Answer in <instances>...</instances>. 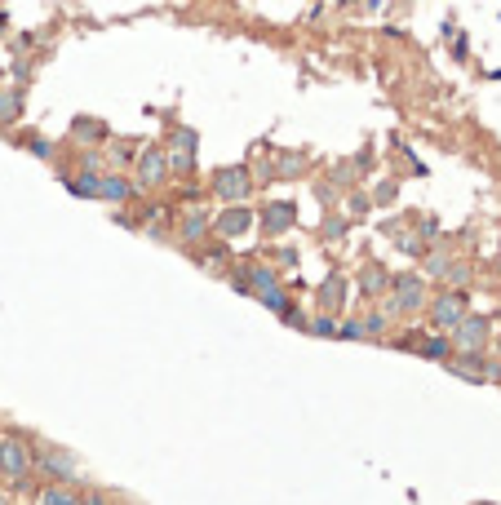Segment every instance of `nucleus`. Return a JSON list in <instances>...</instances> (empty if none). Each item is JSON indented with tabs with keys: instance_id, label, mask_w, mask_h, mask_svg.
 Instances as JSON below:
<instances>
[{
	"instance_id": "nucleus-1",
	"label": "nucleus",
	"mask_w": 501,
	"mask_h": 505,
	"mask_svg": "<svg viewBox=\"0 0 501 505\" xmlns=\"http://www.w3.org/2000/svg\"><path fill=\"white\" fill-rule=\"evenodd\" d=\"M31 470H36V452L27 448V439H18V434H0V479L23 483Z\"/></svg>"
},
{
	"instance_id": "nucleus-2",
	"label": "nucleus",
	"mask_w": 501,
	"mask_h": 505,
	"mask_svg": "<svg viewBox=\"0 0 501 505\" xmlns=\"http://www.w3.org/2000/svg\"><path fill=\"white\" fill-rule=\"evenodd\" d=\"M391 306L395 315H417L426 306V279L417 275V271H404V275H391Z\"/></svg>"
},
{
	"instance_id": "nucleus-3",
	"label": "nucleus",
	"mask_w": 501,
	"mask_h": 505,
	"mask_svg": "<svg viewBox=\"0 0 501 505\" xmlns=\"http://www.w3.org/2000/svg\"><path fill=\"white\" fill-rule=\"evenodd\" d=\"M213 195L222 199V204H244L248 195H253V173H248L244 164H226L213 173Z\"/></svg>"
},
{
	"instance_id": "nucleus-4",
	"label": "nucleus",
	"mask_w": 501,
	"mask_h": 505,
	"mask_svg": "<svg viewBox=\"0 0 501 505\" xmlns=\"http://www.w3.org/2000/svg\"><path fill=\"white\" fill-rule=\"evenodd\" d=\"M169 178V160H164L160 146H146L138 160H133V191H156L160 182Z\"/></svg>"
},
{
	"instance_id": "nucleus-5",
	"label": "nucleus",
	"mask_w": 501,
	"mask_h": 505,
	"mask_svg": "<svg viewBox=\"0 0 501 505\" xmlns=\"http://www.w3.org/2000/svg\"><path fill=\"white\" fill-rule=\"evenodd\" d=\"M453 332V346L461 350V355H475V350H483L488 346V337H493V324L483 315H466L457 328H448Z\"/></svg>"
},
{
	"instance_id": "nucleus-6",
	"label": "nucleus",
	"mask_w": 501,
	"mask_h": 505,
	"mask_svg": "<svg viewBox=\"0 0 501 505\" xmlns=\"http://www.w3.org/2000/svg\"><path fill=\"white\" fill-rule=\"evenodd\" d=\"M461 319H466V293L461 289H448V293H439L435 301H430V324H435V328H457L461 324Z\"/></svg>"
},
{
	"instance_id": "nucleus-7",
	"label": "nucleus",
	"mask_w": 501,
	"mask_h": 505,
	"mask_svg": "<svg viewBox=\"0 0 501 505\" xmlns=\"http://www.w3.org/2000/svg\"><path fill=\"white\" fill-rule=\"evenodd\" d=\"M36 465L45 470L49 479H58V483H76V475H80L76 457H71V452H62V448H40L36 452Z\"/></svg>"
},
{
	"instance_id": "nucleus-8",
	"label": "nucleus",
	"mask_w": 501,
	"mask_h": 505,
	"mask_svg": "<svg viewBox=\"0 0 501 505\" xmlns=\"http://www.w3.org/2000/svg\"><path fill=\"white\" fill-rule=\"evenodd\" d=\"M195 129H178L173 133V146L164 151V160H169V173H191L195 168Z\"/></svg>"
},
{
	"instance_id": "nucleus-9",
	"label": "nucleus",
	"mask_w": 501,
	"mask_h": 505,
	"mask_svg": "<svg viewBox=\"0 0 501 505\" xmlns=\"http://www.w3.org/2000/svg\"><path fill=\"white\" fill-rule=\"evenodd\" d=\"M209 226L218 231L222 240H240V235H248V231H253V213H248L244 204H231V209H222L218 217H213Z\"/></svg>"
},
{
	"instance_id": "nucleus-10",
	"label": "nucleus",
	"mask_w": 501,
	"mask_h": 505,
	"mask_svg": "<svg viewBox=\"0 0 501 505\" xmlns=\"http://www.w3.org/2000/svg\"><path fill=\"white\" fill-rule=\"evenodd\" d=\"M448 368H453L457 377H471V381H501V368L488 364L479 350H475V355H461V359H448Z\"/></svg>"
},
{
	"instance_id": "nucleus-11",
	"label": "nucleus",
	"mask_w": 501,
	"mask_h": 505,
	"mask_svg": "<svg viewBox=\"0 0 501 505\" xmlns=\"http://www.w3.org/2000/svg\"><path fill=\"white\" fill-rule=\"evenodd\" d=\"M293 217H297V209L289 204V199H271V204L262 209V231L266 235H284L293 226Z\"/></svg>"
},
{
	"instance_id": "nucleus-12",
	"label": "nucleus",
	"mask_w": 501,
	"mask_h": 505,
	"mask_svg": "<svg viewBox=\"0 0 501 505\" xmlns=\"http://www.w3.org/2000/svg\"><path fill=\"white\" fill-rule=\"evenodd\" d=\"M133 195V182H125L120 173H103L98 178V199H107V204H125Z\"/></svg>"
},
{
	"instance_id": "nucleus-13",
	"label": "nucleus",
	"mask_w": 501,
	"mask_h": 505,
	"mask_svg": "<svg viewBox=\"0 0 501 505\" xmlns=\"http://www.w3.org/2000/svg\"><path fill=\"white\" fill-rule=\"evenodd\" d=\"M320 306H324V315H333V310H342L346 306V279L333 271L324 284H320Z\"/></svg>"
},
{
	"instance_id": "nucleus-14",
	"label": "nucleus",
	"mask_w": 501,
	"mask_h": 505,
	"mask_svg": "<svg viewBox=\"0 0 501 505\" xmlns=\"http://www.w3.org/2000/svg\"><path fill=\"white\" fill-rule=\"evenodd\" d=\"M391 289V275H386V266H364V271H359V297H381V293H386Z\"/></svg>"
},
{
	"instance_id": "nucleus-15",
	"label": "nucleus",
	"mask_w": 501,
	"mask_h": 505,
	"mask_svg": "<svg viewBox=\"0 0 501 505\" xmlns=\"http://www.w3.org/2000/svg\"><path fill=\"white\" fill-rule=\"evenodd\" d=\"M209 231H213V226H209V217H205V213H187V217H178V240H182V244H200Z\"/></svg>"
},
{
	"instance_id": "nucleus-16",
	"label": "nucleus",
	"mask_w": 501,
	"mask_h": 505,
	"mask_svg": "<svg viewBox=\"0 0 501 505\" xmlns=\"http://www.w3.org/2000/svg\"><path fill=\"white\" fill-rule=\"evenodd\" d=\"M71 138H80V142H103V138H107V124H103V120H93V115H76Z\"/></svg>"
},
{
	"instance_id": "nucleus-17",
	"label": "nucleus",
	"mask_w": 501,
	"mask_h": 505,
	"mask_svg": "<svg viewBox=\"0 0 501 505\" xmlns=\"http://www.w3.org/2000/svg\"><path fill=\"white\" fill-rule=\"evenodd\" d=\"M40 505H80V497L71 492V483H49L40 492Z\"/></svg>"
},
{
	"instance_id": "nucleus-18",
	"label": "nucleus",
	"mask_w": 501,
	"mask_h": 505,
	"mask_svg": "<svg viewBox=\"0 0 501 505\" xmlns=\"http://www.w3.org/2000/svg\"><path fill=\"white\" fill-rule=\"evenodd\" d=\"M18 115H23V93L5 89V93H0V124H13Z\"/></svg>"
},
{
	"instance_id": "nucleus-19",
	"label": "nucleus",
	"mask_w": 501,
	"mask_h": 505,
	"mask_svg": "<svg viewBox=\"0 0 501 505\" xmlns=\"http://www.w3.org/2000/svg\"><path fill=\"white\" fill-rule=\"evenodd\" d=\"M417 350H422L426 359H439V364L453 359V342H448V337H426V342L417 346Z\"/></svg>"
},
{
	"instance_id": "nucleus-20",
	"label": "nucleus",
	"mask_w": 501,
	"mask_h": 505,
	"mask_svg": "<svg viewBox=\"0 0 501 505\" xmlns=\"http://www.w3.org/2000/svg\"><path fill=\"white\" fill-rule=\"evenodd\" d=\"M386 324H391V315H386V310L369 315V319H364V337H381V332H386Z\"/></svg>"
},
{
	"instance_id": "nucleus-21",
	"label": "nucleus",
	"mask_w": 501,
	"mask_h": 505,
	"mask_svg": "<svg viewBox=\"0 0 501 505\" xmlns=\"http://www.w3.org/2000/svg\"><path fill=\"white\" fill-rule=\"evenodd\" d=\"M306 332H315V337H333L338 332V324H333V315H320V319H311V328Z\"/></svg>"
},
{
	"instance_id": "nucleus-22",
	"label": "nucleus",
	"mask_w": 501,
	"mask_h": 505,
	"mask_svg": "<svg viewBox=\"0 0 501 505\" xmlns=\"http://www.w3.org/2000/svg\"><path fill=\"white\" fill-rule=\"evenodd\" d=\"M448 284H453V289H457V284H466V275H471V266H466V262H448Z\"/></svg>"
},
{
	"instance_id": "nucleus-23",
	"label": "nucleus",
	"mask_w": 501,
	"mask_h": 505,
	"mask_svg": "<svg viewBox=\"0 0 501 505\" xmlns=\"http://www.w3.org/2000/svg\"><path fill=\"white\" fill-rule=\"evenodd\" d=\"M27 151L40 156V160H49V156H54V142H49V138H27Z\"/></svg>"
},
{
	"instance_id": "nucleus-24",
	"label": "nucleus",
	"mask_w": 501,
	"mask_h": 505,
	"mask_svg": "<svg viewBox=\"0 0 501 505\" xmlns=\"http://www.w3.org/2000/svg\"><path fill=\"white\" fill-rule=\"evenodd\" d=\"M320 235H324V240H342V235H346V217H328V226Z\"/></svg>"
},
{
	"instance_id": "nucleus-25",
	"label": "nucleus",
	"mask_w": 501,
	"mask_h": 505,
	"mask_svg": "<svg viewBox=\"0 0 501 505\" xmlns=\"http://www.w3.org/2000/svg\"><path fill=\"white\" fill-rule=\"evenodd\" d=\"M280 319H284L289 328H306V315L297 310V306H284V310H280Z\"/></svg>"
},
{
	"instance_id": "nucleus-26",
	"label": "nucleus",
	"mask_w": 501,
	"mask_h": 505,
	"mask_svg": "<svg viewBox=\"0 0 501 505\" xmlns=\"http://www.w3.org/2000/svg\"><path fill=\"white\" fill-rule=\"evenodd\" d=\"M333 337H346V342H359V337H364V324H355V319H350V324H342V328L333 332Z\"/></svg>"
},
{
	"instance_id": "nucleus-27",
	"label": "nucleus",
	"mask_w": 501,
	"mask_h": 505,
	"mask_svg": "<svg viewBox=\"0 0 501 505\" xmlns=\"http://www.w3.org/2000/svg\"><path fill=\"white\" fill-rule=\"evenodd\" d=\"M448 262H453L448 253H430V262H426V266H430V275H444V271H448Z\"/></svg>"
},
{
	"instance_id": "nucleus-28",
	"label": "nucleus",
	"mask_w": 501,
	"mask_h": 505,
	"mask_svg": "<svg viewBox=\"0 0 501 505\" xmlns=\"http://www.w3.org/2000/svg\"><path fill=\"white\" fill-rule=\"evenodd\" d=\"M302 168H306L302 156H284V160H280V173H302Z\"/></svg>"
},
{
	"instance_id": "nucleus-29",
	"label": "nucleus",
	"mask_w": 501,
	"mask_h": 505,
	"mask_svg": "<svg viewBox=\"0 0 501 505\" xmlns=\"http://www.w3.org/2000/svg\"><path fill=\"white\" fill-rule=\"evenodd\" d=\"M85 505H107V497H103V492H89V497H85Z\"/></svg>"
},
{
	"instance_id": "nucleus-30",
	"label": "nucleus",
	"mask_w": 501,
	"mask_h": 505,
	"mask_svg": "<svg viewBox=\"0 0 501 505\" xmlns=\"http://www.w3.org/2000/svg\"><path fill=\"white\" fill-rule=\"evenodd\" d=\"M0 505H9V501H5V497H0Z\"/></svg>"
}]
</instances>
